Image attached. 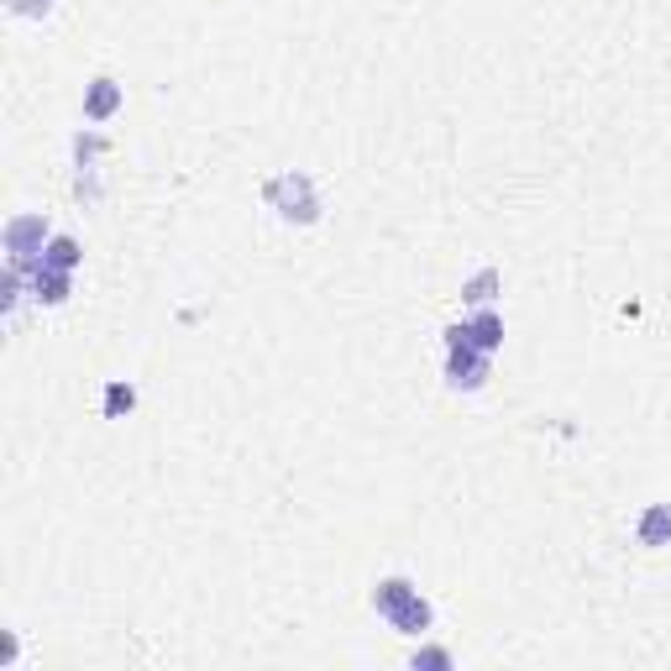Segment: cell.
Masks as SVG:
<instances>
[{"label": "cell", "instance_id": "cell-1", "mask_svg": "<svg viewBox=\"0 0 671 671\" xmlns=\"http://www.w3.org/2000/svg\"><path fill=\"white\" fill-rule=\"evenodd\" d=\"M373 609H378V619L399 634H425L435 624L431 598H425L410 577H383L373 588Z\"/></svg>", "mask_w": 671, "mask_h": 671}, {"label": "cell", "instance_id": "cell-2", "mask_svg": "<svg viewBox=\"0 0 671 671\" xmlns=\"http://www.w3.org/2000/svg\"><path fill=\"white\" fill-rule=\"evenodd\" d=\"M262 199H268L283 220H295V226H316L320 220V189L304 168H283L278 178H268V184H262Z\"/></svg>", "mask_w": 671, "mask_h": 671}, {"label": "cell", "instance_id": "cell-3", "mask_svg": "<svg viewBox=\"0 0 671 671\" xmlns=\"http://www.w3.org/2000/svg\"><path fill=\"white\" fill-rule=\"evenodd\" d=\"M48 237H53V226H48V216L42 210H21V216L6 220V231H0V241H6V268H17V273H38L42 268V247H48Z\"/></svg>", "mask_w": 671, "mask_h": 671}, {"label": "cell", "instance_id": "cell-4", "mask_svg": "<svg viewBox=\"0 0 671 671\" xmlns=\"http://www.w3.org/2000/svg\"><path fill=\"white\" fill-rule=\"evenodd\" d=\"M488 378H494V352H483L473 341L446 347V383H452L456 394H477Z\"/></svg>", "mask_w": 671, "mask_h": 671}, {"label": "cell", "instance_id": "cell-5", "mask_svg": "<svg viewBox=\"0 0 671 671\" xmlns=\"http://www.w3.org/2000/svg\"><path fill=\"white\" fill-rule=\"evenodd\" d=\"M126 105V90H121V80H111V74H100V80L84 84V121L90 126H100V121H111Z\"/></svg>", "mask_w": 671, "mask_h": 671}, {"label": "cell", "instance_id": "cell-6", "mask_svg": "<svg viewBox=\"0 0 671 671\" xmlns=\"http://www.w3.org/2000/svg\"><path fill=\"white\" fill-rule=\"evenodd\" d=\"M634 540H640V546H651V551L671 546V504H646L640 519H634Z\"/></svg>", "mask_w": 671, "mask_h": 671}, {"label": "cell", "instance_id": "cell-7", "mask_svg": "<svg viewBox=\"0 0 671 671\" xmlns=\"http://www.w3.org/2000/svg\"><path fill=\"white\" fill-rule=\"evenodd\" d=\"M69 295H74V273L48 268V262L32 273V299H38V304H69Z\"/></svg>", "mask_w": 671, "mask_h": 671}, {"label": "cell", "instance_id": "cell-8", "mask_svg": "<svg viewBox=\"0 0 671 671\" xmlns=\"http://www.w3.org/2000/svg\"><path fill=\"white\" fill-rule=\"evenodd\" d=\"M467 341L483 347V352H498V347H504V316H498L494 304H483V310L467 316Z\"/></svg>", "mask_w": 671, "mask_h": 671}, {"label": "cell", "instance_id": "cell-9", "mask_svg": "<svg viewBox=\"0 0 671 671\" xmlns=\"http://www.w3.org/2000/svg\"><path fill=\"white\" fill-rule=\"evenodd\" d=\"M42 262H48V268H63V273H74V268L84 262V247L69 237V231H53L48 247H42Z\"/></svg>", "mask_w": 671, "mask_h": 671}, {"label": "cell", "instance_id": "cell-10", "mask_svg": "<svg viewBox=\"0 0 671 671\" xmlns=\"http://www.w3.org/2000/svg\"><path fill=\"white\" fill-rule=\"evenodd\" d=\"M498 289H504V273H498V268H477V273L462 283V304L483 310V304H494Z\"/></svg>", "mask_w": 671, "mask_h": 671}, {"label": "cell", "instance_id": "cell-11", "mask_svg": "<svg viewBox=\"0 0 671 671\" xmlns=\"http://www.w3.org/2000/svg\"><path fill=\"white\" fill-rule=\"evenodd\" d=\"M100 410H105V420H126L132 410H137V389H132L126 378H111V383H105V404H100Z\"/></svg>", "mask_w": 671, "mask_h": 671}, {"label": "cell", "instance_id": "cell-12", "mask_svg": "<svg viewBox=\"0 0 671 671\" xmlns=\"http://www.w3.org/2000/svg\"><path fill=\"white\" fill-rule=\"evenodd\" d=\"M410 667H415V671H452L456 661H452V651H446V646H420Z\"/></svg>", "mask_w": 671, "mask_h": 671}, {"label": "cell", "instance_id": "cell-13", "mask_svg": "<svg viewBox=\"0 0 671 671\" xmlns=\"http://www.w3.org/2000/svg\"><path fill=\"white\" fill-rule=\"evenodd\" d=\"M6 6H11L17 17H32V21H42L48 11H53V0H6Z\"/></svg>", "mask_w": 671, "mask_h": 671}, {"label": "cell", "instance_id": "cell-14", "mask_svg": "<svg viewBox=\"0 0 671 671\" xmlns=\"http://www.w3.org/2000/svg\"><path fill=\"white\" fill-rule=\"evenodd\" d=\"M74 153H80V163H90V158H100V153H105V142L90 137V132H80V142H74Z\"/></svg>", "mask_w": 671, "mask_h": 671}]
</instances>
